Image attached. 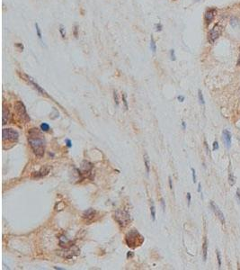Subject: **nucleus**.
Listing matches in <instances>:
<instances>
[{
  "mask_svg": "<svg viewBox=\"0 0 240 270\" xmlns=\"http://www.w3.org/2000/svg\"><path fill=\"white\" fill-rule=\"evenodd\" d=\"M95 214H96V212L94 210V209H88V210H86L85 212H84V214H83V219H85L86 221H89V220H92L94 217V215H95Z\"/></svg>",
  "mask_w": 240,
  "mask_h": 270,
  "instance_id": "obj_11",
  "label": "nucleus"
},
{
  "mask_svg": "<svg viewBox=\"0 0 240 270\" xmlns=\"http://www.w3.org/2000/svg\"><path fill=\"white\" fill-rule=\"evenodd\" d=\"M16 46L17 47V48H19V49H20V51H23V45L22 44V43H16Z\"/></svg>",
  "mask_w": 240,
  "mask_h": 270,
  "instance_id": "obj_33",
  "label": "nucleus"
},
{
  "mask_svg": "<svg viewBox=\"0 0 240 270\" xmlns=\"http://www.w3.org/2000/svg\"><path fill=\"white\" fill-rule=\"evenodd\" d=\"M35 28H36V32H37V36L40 40H41V32L39 27V24L37 23H35Z\"/></svg>",
  "mask_w": 240,
  "mask_h": 270,
  "instance_id": "obj_21",
  "label": "nucleus"
},
{
  "mask_svg": "<svg viewBox=\"0 0 240 270\" xmlns=\"http://www.w3.org/2000/svg\"><path fill=\"white\" fill-rule=\"evenodd\" d=\"M161 204H162L163 210L165 211V209H166V205H165V201H164V199H163V198H161Z\"/></svg>",
  "mask_w": 240,
  "mask_h": 270,
  "instance_id": "obj_37",
  "label": "nucleus"
},
{
  "mask_svg": "<svg viewBox=\"0 0 240 270\" xmlns=\"http://www.w3.org/2000/svg\"><path fill=\"white\" fill-rule=\"evenodd\" d=\"M218 149V143L217 141H214L213 142V150H216Z\"/></svg>",
  "mask_w": 240,
  "mask_h": 270,
  "instance_id": "obj_31",
  "label": "nucleus"
},
{
  "mask_svg": "<svg viewBox=\"0 0 240 270\" xmlns=\"http://www.w3.org/2000/svg\"><path fill=\"white\" fill-rule=\"evenodd\" d=\"M214 16H215V9H209L206 11L204 19H205V22L207 24H209L212 22V20L214 19Z\"/></svg>",
  "mask_w": 240,
  "mask_h": 270,
  "instance_id": "obj_9",
  "label": "nucleus"
},
{
  "mask_svg": "<svg viewBox=\"0 0 240 270\" xmlns=\"http://www.w3.org/2000/svg\"><path fill=\"white\" fill-rule=\"evenodd\" d=\"M65 141H66V145H67L68 148H71V147H72V141H71L70 139H67Z\"/></svg>",
  "mask_w": 240,
  "mask_h": 270,
  "instance_id": "obj_29",
  "label": "nucleus"
},
{
  "mask_svg": "<svg viewBox=\"0 0 240 270\" xmlns=\"http://www.w3.org/2000/svg\"><path fill=\"white\" fill-rule=\"evenodd\" d=\"M163 26L161 23H158V24H156V31H161L162 30Z\"/></svg>",
  "mask_w": 240,
  "mask_h": 270,
  "instance_id": "obj_32",
  "label": "nucleus"
},
{
  "mask_svg": "<svg viewBox=\"0 0 240 270\" xmlns=\"http://www.w3.org/2000/svg\"><path fill=\"white\" fill-rule=\"evenodd\" d=\"M182 126H183V129H184V130H185L186 124H185V122H183V123H182Z\"/></svg>",
  "mask_w": 240,
  "mask_h": 270,
  "instance_id": "obj_40",
  "label": "nucleus"
},
{
  "mask_svg": "<svg viewBox=\"0 0 240 270\" xmlns=\"http://www.w3.org/2000/svg\"><path fill=\"white\" fill-rule=\"evenodd\" d=\"M222 32V26L220 24H216L210 31L209 32L208 34V40L210 43H213L217 40Z\"/></svg>",
  "mask_w": 240,
  "mask_h": 270,
  "instance_id": "obj_5",
  "label": "nucleus"
},
{
  "mask_svg": "<svg viewBox=\"0 0 240 270\" xmlns=\"http://www.w3.org/2000/svg\"><path fill=\"white\" fill-rule=\"evenodd\" d=\"M216 252H217V258H218V268H220V267H221V258H220V253H219V251H218V250H217Z\"/></svg>",
  "mask_w": 240,
  "mask_h": 270,
  "instance_id": "obj_25",
  "label": "nucleus"
},
{
  "mask_svg": "<svg viewBox=\"0 0 240 270\" xmlns=\"http://www.w3.org/2000/svg\"><path fill=\"white\" fill-rule=\"evenodd\" d=\"M150 48H151V51L153 52V53H156V42L155 40L153 38V36L151 35V38H150Z\"/></svg>",
  "mask_w": 240,
  "mask_h": 270,
  "instance_id": "obj_16",
  "label": "nucleus"
},
{
  "mask_svg": "<svg viewBox=\"0 0 240 270\" xmlns=\"http://www.w3.org/2000/svg\"><path fill=\"white\" fill-rule=\"evenodd\" d=\"M238 140H240V137H238Z\"/></svg>",
  "mask_w": 240,
  "mask_h": 270,
  "instance_id": "obj_42",
  "label": "nucleus"
},
{
  "mask_svg": "<svg viewBox=\"0 0 240 270\" xmlns=\"http://www.w3.org/2000/svg\"><path fill=\"white\" fill-rule=\"evenodd\" d=\"M41 130L42 131H50V125L46 123H43V124H41Z\"/></svg>",
  "mask_w": 240,
  "mask_h": 270,
  "instance_id": "obj_20",
  "label": "nucleus"
},
{
  "mask_svg": "<svg viewBox=\"0 0 240 270\" xmlns=\"http://www.w3.org/2000/svg\"><path fill=\"white\" fill-rule=\"evenodd\" d=\"M122 102H123L125 109L128 110V109H129V106H128V101H127V96H126L125 93H122Z\"/></svg>",
  "mask_w": 240,
  "mask_h": 270,
  "instance_id": "obj_19",
  "label": "nucleus"
},
{
  "mask_svg": "<svg viewBox=\"0 0 240 270\" xmlns=\"http://www.w3.org/2000/svg\"><path fill=\"white\" fill-rule=\"evenodd\" d=\"M150 213H151V218H152V220L155 222L156 221V208H155V205H154V204H153V203L151 204V206H150Z\"/></svg>",
  "mask_w": 240,
  "mask_h": 270,
  "instance_id": "obj_17",
  "label": "nucleus"
},
{
  "mask_svg": "<svg viewBox=\"0 0 240 270\" xmlns=\"http://www.w3.org/2000/svg\"><path fill=\"white\" fill-rule=\"evenodd\" d=\"M114 218L117 221V223L122 227H126L131 222V215L130 214L122 209H118L114 213Z\"/></svg>",
  "mask_w": 240,
  "mask_h": 270,
  "instance_id": "obj_3",
  "label": "nucleus"
},
{
  "mask_svg": "<svg viewBox=\"0 0 240 270\" xmlns=\"http://www.w3.org/2000/svg\"><path fill=\"white\" fill-rule=\"evenodd\" d=\"M23 76L24 77V78L31 84V85H32L33 86H34V88H36L38 91H39L41 95H44V96H48V95H47V93L45 92V90L43 89V88H41V86H40L37 83H35V81L33 80V78L32 77H31L30 76H28V75H26V74H23Z\"/></svg>",
  "mask_w": 240,
  "mask_h": 270,
  "instance_id": "obj_8",
  "label": "nucleus"
},
{
  "mask_svg": "<svg viewBox=\"0 0 240 270\" xmlns=\"http://www.w3.org/2000/svg\"><path fill=\"white\" fill-rule=\"evenodd\" d=\"M192 169V173H193V182L194 183H196V174H195V170L194 169Z\"/></svg>",
  "mask_w": 240,
  "mask_h": 270,
  "instance_id": "obj_26",
  "label": "nucleus"
},
{
  "mask_svg": "<svg viewBox=\"0 0 240 270\" xmlns=\"http://www.w3.org/2000/svg\"><path fill=\"white\" fill-rule=\"evenodd\" d=\"M78 26L76 25V26H75V29H74V35H75L76 37H78Z\"/></svg>",
  "mask_w": 240,
  "mask_h": 270,
  "instance_id": "obj_35",
  "label": "nucleus"
},
{
  "mask_svg": "<svg viewBox=\"0 0 240 270\" xmlns=\"http://www.w3.org/2000/svg\"><path fill=\"white\" fill-rule=\"evenodd\" d=\"M28 142L34 154L38 158L43 157L45 152V140L38 129H31L28 135Z\"/></svg>",
  "mask_w": 240,
  "mask_h": 270,
  "instance_id": "obj_1",
  "label": "nucleus"
},
{
  "mask_svg": "<svg viewBox=\"0 0 240 270\" xmlns=\"http://www.w3.org/2000/svg\"><path fill=\"white\" fill-rule=\"evenodd\" d=\"M201 184H199V185H198V192L201 193Z\"/></svg>",
  "mask_w": 240,
  "mask_h": 270,
  "instance_id": "obj_39",
  "label": "nucleus"
},
{
  "mask_svg": "<svg viewBox=\"0 0 240 270\" xmlns=\"http://www.w3.org/2000/svg\"><path fill=\"white\" fill-rule=\"evenodd\" d=\"M15 109H16L17 115L22 118V120H23L24 122H29L30 121V117L27 114L26 108L24 106L23 103L21 101H17L15 105Z\"/></svg>",
  "mask_w": 240,
  "mask_h": 270,
  "instance_id": "obj_4",
  "label": "nucleus"
},
{
  "mask_svg": "<svg viewBox=\"0 0 240 270\" xmlns=\"http://www.w3.org/2000/svg\"><path fill=\"white\" fill-rule=\"evenodd\" d=\"M210 206H211V208L213 210V212L215 213V214H216V215L218 217V219L220 220L221 223L225 224V216L224 214H223V213L220 211V209L218 208V206L213 201H210Z\"/></svg>",
  "mask_w": 240,
  "mask_h": 270,
  "instance_id": "obj_7",
  "label": "nucleus"
},
{
  "mask_svg": "<svg viewBox=\"0 0 240 270\" xmlns=\"http://www.w3.org/2000/svg\"><path fill=\"white\" fill-rule=\"evenodd\" d=\"M230 23H231V25H232L233 27H237V25L239 24V21H238V19H237V18H232Z\"/></svg>",
  "mask_w": 240,
  "mask_h": 270,
  "instance_id": "obj_23",
  "label": "nucleus"
},
{
  "mask_svg": "<svg viewBox=\"0 0 240 270\" xmlns=\"http://www.w3.org/2000/svg\"><path fill=\"white\" fill-rule=\"evenodd\" d=\"M144 164H145V168H146V170H147V175L149 174L150 172V161H149V158H148V155L147 153H145L144 156Z\"/></svg>",
  "mask_w": 240,
  "mask_h": 270,
  "instance_id": "obj_14",
  "label": "nucleus"
},
{
  "mask_svg": "<svg viewBox=\"0 0 240 270\" xmlns=\"http://www.w3.org/2000/svg\"><path fill=\"white\" fill-rule=\"evenodd\" d=\"M228 183H229L230 185H234L235 183H236V178H235L234 175H233L231 172H230L229 175H228Z\"/></svg>",
  "mask_w": 240,
  "mask_h": 270,
  "instance_id": "obj_18",
  "label": "nucleus"
},
{
  "mask_svg": "<svg viewBox=\"0 0 240 270\" xmlns=\"http://www.w3.org/2000/svg\"><path fill=\"white\" fill-rule=\"evenodd\" d=\"M198 96H199V100H200V103L201 104H202V105H204V99H203V96H202V93H201V90H199L198 91Z\"/></svg>",
  "mask_w": 240,
  "mask_h": 270,
  "instance_id": "obj_24",
  "label": "nucleus"
},
{
  "mask_svg": "<svg viewBox=\"0 0 240 270\" xmlns=\"http://www.w3.org/2000/svg\"><path fill=\"white\" fill-rule=\"evenodd\" d=\"M187 201H188V206H190L191 204V194L187 193Z\"/></svg>",
  "mask_w": 240,
  "mask_h": 270,
  "instance_id": "obj_30",
  "label": "nucleus"
},
{
  "mask_svg": "<svg viewBox=\"0 0 240 270\" xmlns=\"http://www.w3.org/2000/svg\"><path fill=\"white\" fill-rule=\"evenodd\" d=\"M237 198H238V203H240V189L237 190Z\"/></svg>",
  "mask_w": 240,
  "mask_h": 270,
  "instance_id": "obj_34",
  "label": "nucleus"
},
{
  "mask_svg": "<svg viewBox=\"0 0 240 270\" xmlns=\"http://www.w3.org/2000/svg\"><path fill=\"white\" fill-rule=\"evenodd\" d=\"M238 65L240 66V53H239V58H238Z\"/></svg>",
  "mask_w": 240,
  "mask_h": 270,
  "instance_id": "obj_41",
  "label": "nucleus"
},
{
  "mask_svg": "<svg viewBox=\"0 0 240 270\" xmlns=\"http://www.w3.org/2000/svg\"><path fill=\"white\" fill-rule=\"evenodd\" d=\"M170 55L171 60H172V61H175V51H174V50H171L170 51Z\"/></svg>",
  "mask_w": 240,
  "mask_h": 270,
  "instance_id": "obj_28",
  "label": "nucleus"
},
{
  "mask_svg": "<svg viewBox=\"0 0 240 270\" xmlns=\"http://www.w3.org/2000/svg\"><path fill=\"white\" fill-rule=\"evenodd\" d=\"M50 168H44V169H41L38 171V172H34L33 174V177L34 178H42V177H45L46 175H48V173L50 172Z\"/></svg>",
  "mask_w": 240,
  "mask_h": 270,
  "instance_id": "obj_13",
  "label": "nucleus"
},
{
  "mask_svg": "<svg viewBox=\"0 0 240 270\" xmlns=\"http://www.w3.org/2000/svg\"><path fill=\"white\" fill-rule=\"evenodd\" d=\"M207 249H208V241H207V239H205L204 242H203V247H202L203 261H206V259H207Z\"/></svg>",
  "mask_w": 240,
  "mask_h": 270,
  "instance_id": "obj_15",
  "label": "nucleus"
},
{
  "mask_svg": "<svg viewBox=\"0 0 240 270\" xmlns=\"http://www.w3.org/2000/svg\"><path fill=\"white\" fill-rule=\"evenodd\" d=\"M113 98H114V102L117 106H119V96H118V92L116 90L113 91Z\"/></svg>",
  "mask_w": 240,
  "mask_h": 270,
  "instance_id": "obj_22",
  "label": "nucleus"
},
{
  "mask_svg": "<svg viewBox=\"0 0 240 270\" xmlns=\"http://www.w3.org/2000/svg\"><path fill=\"white\" fill-rule=\"evenodd\" d=\"M2 136H3V140H12V141H16L18 140L19 134L16 131H15L14 129L11 128H7V129H3L2 131Z\"/></svg>",
  "mask_w": 240,
  "mask_h": 270,
  "instance_id": "obj_6",
  "label": "nucleus"
},
{
  "mask_svg": "<svg viewBox=\"0 0 240 270\" xmlns=\"http://www.w3.org/2000/svg\"><path fill=\"white\" fill-rule=\"evenodd\" d=\"M177 99H178L180 102H184V101H185V96H177Z\"/></svg>",
  "mask_w": 240,
  "mask_h": 270,
  "instance_id": "obj_36",
  "label": "nucleus"
},
{
  "mask_svg": "<svg viewBox=\"0 0 240 270\" xmlns=\"http://www.w3.org/2000/svg\"><path fill=\"white\" fill-rule=\"evenodd\" d=\"M60 34H61L62 38H65V32H64V27H63V25H60Z\"/></svg>",
  "mask_w": 240,
  "mask_h": 270,
  "instance_id": "obj_27",
  "label": "nucleus"
},
{
  "mask_svg": "<svg viewBox=\"0 0 240 270\" xmlns=\"http://www.w3.org/2000/svg\"><path fill=\"white\" fill-rule=\"evenodd\" d=\"M222 134H223V139H224V141L227 144V147L229 149L230 146H231V133L228 130H224L223 132H222Z\"/></svg>",
  "mask_w": 240,
  "mask_h": 270,
  "instance_id": "obj_12",
  "label": "nucleus"
},
{
  "mask_svg": "<svg viewBox=\"0 0 240 270\" xmlns=\"http://www.w3.org/2000/svg\"><path fill=\"white\" fill-rule=\"evenodd\" d=\"M10 118H11V115H10L9 109L6 107V106H4V108H3V118H2L3 124H8L9 121H10Z\"/></svg>",
  "mask_w": 240,
  "mask_h": 270,
  "instance_id": "obj_10",
  "label": "nucleus"
},
{
  "mask_svg": "<svg viewBox=\"0 0 240 270\" xmlns=\"http://www.w3.org/2000/svg\"><path fill=\"white\" fill-rule=\"evenodd\" d=\"M168 180H169V186H170V189H172V188H173V185H172V178H171V177L168 178Z\"/></svg>",
  "mask_w": 240,
  "mask_h": 270,
  "instance_id": "obj_38",
  "label": "nucleus"
},
{
  "mask_svg": "<svg viewBox=\"0 0 240 270\" xmlns=\"http://www.w3.org/2000/svg\"><path fill=\"white\" fill-rule=\"evenodd\" d=\"M143 241H144V238L136 230H132L126 235V242L129 247H139L143 243Z\"/></svg>",
  "mask_w": 240,
  "mask_h": 270,
  "instance_id": "obj_2",
  "label": "nucleus"
}]
</instances>
